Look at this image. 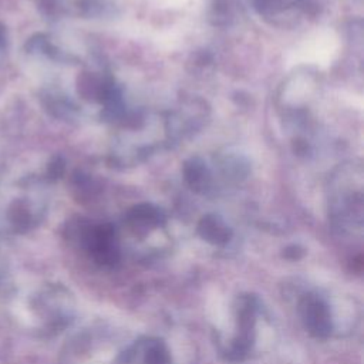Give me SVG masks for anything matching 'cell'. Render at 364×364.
Here are the masks:
<instances>
[{
	"instance_id": "3",
	"label": "cell",
	"mask_w": 364,
	"mask_h": 364,
	"mask_svg": "<svg viewBox=\"0 0 364 364\" xmlns=\"http://www.w3.org/2000/svg\"><path fill=\"white\" fill-rule=\"evenodd\" d=\"M200 236L213 245L226 243L230 237L229 228L216 216H205L198 228Z\"/></svg>"
},
{
	"instance_id": "6",
	"label": "cell",
	"mask_w": 364,
	"mask_h": 364,
	"mask_svg": "<svg viewBox=\"0 0 364 364\" xmlns=\"http://www.w3.org/2000/svg\"><path fill=\"white\" fill-rule=\"evenodd\" d=\"M144 364H171V355L161 341H149L144 354Z\"/></svg>"
},
{
	"instance_id": "8",
	"label": "cell",
	"mask_w": 364,
	"mask_h": 364,
	"mask_svg": "<svg viewBox=\"0 0 364 364\" xmlns=\"http://www.w3.org/2000/svg\"><path fill=\"white\" fill-rule=\"evenodd\" d=\"M63 171H64V165H63V162H60V159H55V162H53L50 165V173L54 178H58V175H61Z\"/></svg>"
},
{
	"instance_id": "2",
	"label": "cell",
	"mask_w": 364,
	"mask_h": 364,
	"mask_svg": "<svg viewBox=\"0 0 364 364\" xmlns=\"http://www.w3.org/2000/svg\"><path fill=\"white\" fill-rule=\"evenodd\" d=\"M299 311L306 328L316 337H327L331 331V317L327 304L317 296H304L299 303Z\"/></svg>"
},
{
	"instance_id": "1",
	"label": "cell",
	"mask_w": 364,
	"mask_h": 364,
	"mask_svg": "<svg viewBox=\"0 0 364 364\" xmlns=\"http://www.w3.org/2000/svg\"><path fill=\"white\" fill-rule=\"evenodd\" d=\"M13 311L23 328L37 336H53L68 324L71 303L64 287L44 284L20 296Z\"/></svg>"
},
{
	"instance_id": "7",
	"label": "cell",
	"mask_w": 364,
	"mask_h": 364,
	"mask_svg": "<svg viewBox=\"0 0 364 364\" xmlns=\"http://www.w3.org/2000/svg\"><path fill=\"white\" fill-rule=\"evenodd\" d=\"M256 7H259L263 14H273L282 11L283 9H289L299 3V0H255Z\"/></svg>"
},
{
	"instance_id": "4",
	"label": "cell",
	"mask_w": 364,
	"mask_h": 364,
	"mask_svg": "<svg viewBox=\"0 0 364 364\" xmlns=\"http://www.w3.org/2000/svg\"><path fill=\"white\" fill-rule=\"evenodd\" d=\"M128 220L134 228H155L161 223V213L151 205H139L129 212Z\"/></svg>"
},
{
	"instance_id": "10",
	"label": "cell",
	"mask_w": 364,
	"mask_h": 364,
	"mask_svg": "<svg viewBox=\"0 0 364 364\" xmlns=\"http://www.w3.org/2000/svg\"><path fill=\"white\" fill-rule=\"evenodd\" d=\"M3 43V27L0 26V44Z\"/></svg>"
},
{
	"instance_id": "9",
	"label": "cell",
	"mask_w": 364,
	"mask_h": 364,
	"mask_svg": "<svg viewBox=\"0 0 364 364\" xmlns=\"http://www.w3.org/2000/svg\"><path fill=\"white\" fill-rule=\"evenodd\" d=\"M6 272H7V267H6V260L0 252V283L3 282L4 276H6Z\"/></svg>"
},
{
	"instance_id": "5",
	"label": "cell",
	"mask_w": 364,
	"mask_h": 364,
	"mask_svg": "<svg viewBox=\"0 0 364 364\" xmlns=\"http://www.w3.org/2000/svg\"><path fill=\"white\" fill-rule=\"evenodd\" d=\"M185 178L191 183V186L203 188V186H206L209 176H208V171H206L205 165L198 159H192L185 166Z\"/></svg>"
}]
</instances>
